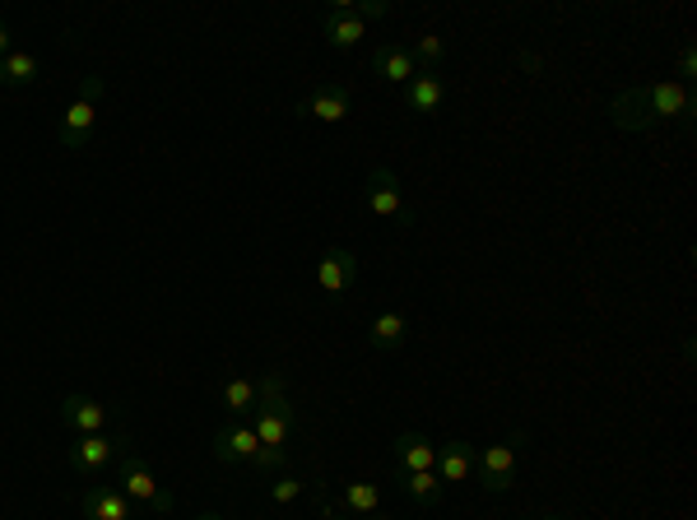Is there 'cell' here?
Returning a JSON list of instances; mask_svg holds the SVG:
<instances>
[{"instance_id": "obj_16", "label": "cell", "mask_w": 697, "mask_h": 520, "mask_svg": "<svg viewBox=\"0 0 697 520\" xmlns=\"http://www.w3.org/2000/svg\"><path fill=\"white\" fill-rule=\"evenodd\" d=\"M321 33H326V43L330 47H340V51H349V47H358L363 37H368V24H363L358 14H349V10H326V19H321Z\"/></svg>"}, {"instance_id": "obj_2", "label": "cell", "mask_w": 697, "mask_h": 520, "mask_svg": "<svg viewBox=\"0 0 697 520\" xmlns=\"http://www.w3.org/2000/svg\"><path fill=\"white\" fill-rule=\"evenodd\" d=\"M247 423H251V433L261 437V451L274 464H284L288 460V441H293V433H298V414H293V404L284 395L280 371H265V377H261V400H256Z\"/></svg>"}, {"instance_id": "obj_28", "label": "cell", "mask_w": 697, "mask_h": 520, "mask_svg": "<svg viewBox=\"0 0 697 520\" xmlns=\"http://www.w3.org/2000/svg\"><path fill=\"white\" fill-rule=\"evenodd\" d=\"M321 520H344L335 507H330V497H321Z\"/></svg>"}, {"instance_id": "obj_20", "label": "cell", "mask_w": 697, "mask_h": 520, "mask_svg": "<svg viewBox=\"0 0 697 520\" xmlns=\"http://www.w3.org/2000/svg\"><path fill=\"white\" fill-rule=\"evenodd\" d=\"M410 340V316L405 311H381L377 321L368 326V344L377 348V353H391V348H400Z\"/></svg>"}, {"instance_id": "obj_30", "label": "cell", "mask_w": 697, "mask_h": 520, "mask_svg": "<svg viewBox=\"0 0 697 520\" xmlns=\"http://www.w3.org/2000/svg\"><path fill=\"white\" fill-rule=\"evenodd\" d=\"M363 520H391V516H381V511H373V516H363Z\"/></svg>"}, {"instance_id": "obj_24", "label": "cell", "mask_w": 697, "mask_h": 520, "mask_svg": "<svg viewBox=\"0 0 697 520\" xmlns=\"http://www.w3.org/2000/svg\"><path fill=\"white\" fill-rule=\"evenodd\" d=\"M303 488H307V483H303L298 474H280V478H274V483H270V497H274V501H280V507H293V501H298V497H303Z\"/></svg>"}, {"instance_id": "obj_31", "label": "cell", "mask_w": 697, "mask_h": 520, "mask_svg": "<svg viewBox=\"0 0 697 520\" xmlns=\"http://www.w3.org/2000/svg\"><path fill=\"white\" fill-rule=\"evenodd\" d=\"M540 520H563V516H540Z\"/></svg>"}, {"instance_id": "obj_5", "label": "cell", "mask_w": 697, "mask_h": 520, "mask_svg": "<svg viewBox=\"0 0 697 520\" xmlns=\"http://www.w3.org/2000/svg\"><path fill=\"white\" fill-rule=\"evenodd\" d=\"M98 98H103V80L98 74H84L75 103L61 111V126H57L61 149H84L88 144V135H94V126H98Z\"/></svg>"}, {"instance_id": "obj_25", "label": "cell", "mask_w": 697, "mask_h": 520, "mask_svg": "<svg viewBox=\"0 0 697 520\" xmlns=\"http://www.w3.org/2000/svg\"><path fill=\"white\" fill-rule=\"evenodd\" d=\"M340 10L358 14L363 24H368V19H387V14H391V5H387V0H358V5H349V0H340Z\"/></svg>"}, {"instance_id": "obj_27", "label": "cell", "mask_w": 697, "mask_h": 520, "mask_svg": "<svg viewBox=\"0 0 697 520\" xmlns=\"http://www.w3.org/2000/svg\"><path fill=\"white\" fill-rule=\"evenodd\" d=\"M10 56V28H5V19H0V61Z\"/></svg>"}, {"instance_id": "obj_19", "label": "cell", "mask_w": 697, "mask_h": 520, "mask_svg": "<svg viewBox=\"0 0 697 520\" xmlns=\"http://www.w3.org/2000/svg\"><path fill=\"white\" fill-rule=\"evenodd\" d=\"M43 74L38 51H24V47H10V56L0 61V88H24Z\"/></svg>"}, {"instance_id": "obj_23", "label": "cell", "mask_w": 697, "mask_h": 520, "mask_svg": "<svg viewBox=\"0 0 697 520\" xmlns=\"http://www.w3.org/2000/svg\"><path fill=\"white\" fill-rule=\"evenodd\" d=\"M340 497H344V511L358 516V520L381 511V488H377V483H344Z\"/></svg>"}, {"instance_id": "obj_12", "label": "cell", "mask_w": 697, "mask_h": 520, "mask_svg": "<svg viewBox=\"0 0 697 520\" xmlns=\"http://www.w3.org/2000/svg\"><path fill=\"white\" fill-rule=\"evenodd\" d=\"M298 117L326 121V126L344 121V117H349V84H321V88H311L307 98L298 103Z\"/></svg>"}, {"instance_id": "obj_14", "label": "cell", "mask_w": 697, "mask_h": 520, "mask_svg": "<svg viewBox=\"0 0 697 520\" xmlns=\"http://www.w3.org/2000/svg\"><path fill=\"white\" fill-rule=\"evenodd\" d=\"M437 446L424 433H395V474H414V470H433Z\"/></svg>"}, {"instance_id": "obj_8", "label": "cell", "mask_w": 697, "mask_h": 520, "mask_svg": "<svg viewBox=\"0 0 697 520\" xmlns=\"http://www.w3.org/2000/svg\"><path fill=\"white\" fill-rule=\"evenodd\" d=\"M256 456H261V437L251 433V423L228 418L214 433V460L228 464V470H237V464H256Z\"/></svg>"}, {"instance_id": "obj_4", "label": "cell", "mask_w": 697, "mask_h": 520, "mask_svg": "<svg viewBox=\"0 0 697 520\" xmlns=\"http://www.w3.org/2000/svg\"><path fill=\"white\" fill-rule=\"evenodd\" d=\"M525 441H530V433L521 427V433H511V437H503L498 446H484L480 456H474V474H480V483H484V493H507L511 483H517V474H521V451H525Z\"/></svg>"}, {"instance_id": "obj_1", "label": "cell", "mask_w": 697, "mask_h": 520, "mask_svg": "<svg viewBox=\"0 0 697 520\" xmlns=\"http://www.w3.org/2000/svg\"><path fill=\"white\" fill-rule=\"evenodd\" d=\"M693 111H697L693 88H684L678 80H660V84L618 93V98H614V121L618 126H633V130H647L651 121H665V117H678V121L688 126Z\"/></svg>"}, {"instance_id": "obj_21", "label": "cell", "mask_w": 697, "mask_h": 520, "mask_svg": "<svg viewBox=\"0 0 697 520\" xmlns=\"http://www.w3.org/2000/svg\"><path fill=\"white\" fill-rule=\"evenodd\" d=\"M400 478V488H405L410 501H418V507H442V497H447V483L437 478L433 470H414V474H395Z\"/></svg>"}, {"instance_id": "obj_17", "label": "cell", "mask_w": 697, "mask_h": 520, "mask_svg": "<svg viewBox=\"0 0 697 520\" xmlns=\"http://www.w3.org/2000/svg\"><path fill=\"white\" fill-rule=\"evenodd\" d=\"M447 103V84L442 74H414V80L405 84V107L418 111V117H433L437 107Z\"/></svg>"}, {"instance_id": "obj_13", "label": "cell", "mask_w": 697, "mask_h": 520, "mask_svg": "<svg viewBox=\"0 0 697 520\" xmlns=\"http://www.w3.org/2000/svg\"><path fill=\"white\" fill-rule=\"evenodd\" d=\"M474 456H480V451H474V446H470V441H461V437H451L447 446H437L433 474H437V478H442V483H447V488H451V483H465V478L474 474Z\"/></svg>"}, {"instance_id": "obj_26", "label": "cell", "mask_w": 697, "mask_h": 520, "mask_svg": "<svg viewBox=\"0 0 697 520\" xmlns=\"http://www.w3.org/2000/svg\"><path fill=\"white\" fill-rule=\"evenodd\" d=\"M693 74H697V51H693V43H684V51H678V84H693Z\"/></svg>"}, {"instance_id": "obj_6", "label": "cell", "mask_w": 697, "mask_h": 520, "mask_svg": "<svg viewBox=\"0 0 697 520\" xmlns=\"http://www.w3.org/2000/svg\"><path fill=\"white\" fill-rule=\"evenodd\" d=\"M126 451H131V437L126 433H88L70 446V470H75L80 478H98V474L113 470Z\"/></svg>"}, {"instance_id": "obj_29", "label": "cell", "mask_w": 697, "mask_h": 520, "mask_svg": "<svg viewBox=\"0 0 697 520\" xmlns=\"http://www.w3.org/2000/svg\"><path fill=\"white\" fill-rule=\"evenodd\" d=\"M200 520H228V516H218V511H205V516H200Z\"/></svg>"}, {"instance_id": "obj_9", "label": "cell", "mask_w": 697, "mask_h": 520, "mask_svg": "<svg viewBox=\"0 0 697 520\" xmlns=\"http://www.w3.org/2000/svg\"><path fill=\"white\" fill-rule=\"evenodd\" d=\"M80 511H84V520H135L140 516V507L117 488V483H88L80 493Z\"/></svg>"}, {"instance_id": "obj_22", "label": "cell", "mask_w": 697, "mask_h": 520, "mask_svg": "<svg viewBox=\"0 0 697 520\" xmlns=\"http://www.w3.org/2000/svg\"><path fill=\"white\" fill-rule=\"evenodd\" d=\"M410 56H414V70L418 74H437L447 61V37H437V33H418L414 43H410Z\"/></svg>"}, {"instance_id": "obj_7", "label": "cell", "mask_w": 697, "mask_h": 520, "mask_svg": "<svg viewBox=\"0 0 697 520\" xmlns=\"http://www.w3.org/2000/svg\"><path fill=\"white\" fill-rule=\"evenodd\" d=\"M363 204L377 214V218H395V223H414V204L400 191V177L391 167H373L368 173V191H363Z\"/></svg>"}, {"instance_id": "obj_18", "label": "cell", "mask_w": 697, "mask_h": 520, "mask_svg": "<svg viewBox=\"0 0 697 520\" xmlns=\"http://www.w3.org/2000/svg\"><path fill=\"white\" fill-rule=\"evenodd\" d=\"M218 400H224V409H228V418H251V409H256V400H261V381L256 377H228L224 381V390H218Z\"/></svg>"}, {"instance_id": "obj_15", "label": "cell", "mask_w": 697, "mask_h": 520, "mask_svg": "<svg viewBox=\"0 0 697 520\" xmlns=\"http://www.w3.org/2000/svg\"><path fill=\"white\" fill-rule=\"evenodd\" d=\"M373 74H381L387 84H410L414 80V56H410V47H400V43H381L377 51H373Z\"/></svg>"}, {"instance_id": "obj_10", "label": "cell", "mask_w": 697, "mask_h": 520, "mask_svg": "<svg viewBox=\"0 0 697 520\" xmlns=\"http://www.w3.org/2000/svg\"><path fill=\"white\" fill-rule=\"evenodd\" d=\"M354 279H358V256L349 247H330L317 260V288L330 297V303H340V297L354 288Z\"/></svg>"}, {"instance_id": "obj_3", "label": "cell", "mask_w": 697, "mask_h": 520, "mask_svg": "<svg viewBox=\"0 0 697 520\" xmlns=\"http://www.w3.org/2000/svg\"><path fill=\"white\" fill-rule=\"evenodd\" d=\"M117 488L135 501L140 511H150V516H173V493L163 488V483L154 478V470L144 464L135 451H126L121 460H117Z\"/></svg>"}, {"instance_id": "obj_11", "label": "cell", "mask_w": 697, "mask_h": 520, "mask_svg": "<svg viewBox=\"0 0 697 520\" xmlns=\"http://www.w3.org/2000/svg\"><path fill=\"white\" fill-rule=\"evenodd\" d=\"M113 418H117V409H107V404L88 400V395H66V400H61V423L70 427V433H80V437L107 433V427H113Z\"/></svg>"}]
</instances>
